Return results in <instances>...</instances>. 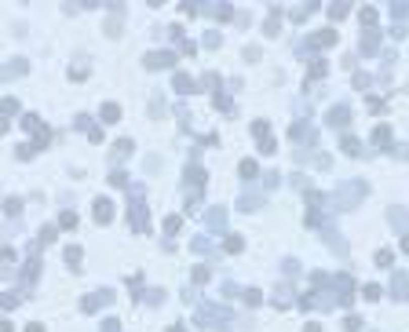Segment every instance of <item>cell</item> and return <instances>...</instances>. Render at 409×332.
Listing matches in <instances>:
<instances>
[{
  "label": "cell",
  "mask_w": 409,
  "mask_h": 332,
  "mask_svg": "<svg viewBox=\"0 0 409 332\" xmlns=\"http://www.w3.org/2000/svg\"><path fill=\"white\" fill-rule=\"evenodd\" d=\"M132 190V204H128V223L135 234H150V212H146V204H143V186H128Z\"/></svg>",
  "instance_id": "6da1fadb"
},
{
  "label": "cell",
  "mask_w": 409,
  "mask_h": 332,
  "mask_svg": "<svg viewBox=\"0 0 409 332\" xmlns=\"http://www.w3.org/2000/svg\"><path fill=\"white\" fill-rule=\"evenodd\" d=\"M197 321H201V325H212V328H227V325H230V314L219 310V307H212V303H201V307H197Z\"/></svg>",
  "instance_id": "7a4b0ae2"
},
{
  "label": "cell",
  "mask_w": 409,
  "mask_h": 332,
  "mask_svg": "<svg viewBox=\"0 0 409 332\" xmlns=\"http://www.w3.org/2000/svg\"><path fill=\"white\" fill-rule=\"evenodd\" d=\"M366 197V183H354V186H340V194H336V201H340V208H354V204Z\"/></svg>",
  "instance_id": "3957f363"
},
{
  "label": "cell",
  "mask_w": 409,
  "mask_h": 332,
  "mask_svg": "<svg viewBox=\"0 0 409 332\" xmlns=\"http://www.w3.org/2000/svg\"><path fill=\"white\" fill-rule=\"evenodd\" d=\"M106 303H114V292H106V289H103V292H95V296H84V299H81V310H88V314H91V310L106 307Z\"/></svg>",
  "instance_id": "277c9868"
},
{
  "label": "cell",
  "mask_w": 409,
  "mask_h": 332,
  "mask_svg": "<svg viewBox=\"0 0 409 332\" xmlns=\"http://www.w3.org/2000/svg\"><path fill=\"white\" fill-rule=\"evenodd\" d=\"M146 66H150V70H161V66H176V55H172V51H150V55H146Z\"/></svg>",
  "instance_id": "5b68a950"
},
{
  "label": "cell",
  "mask_w": 409,
  "mask_h": 332,
  "mask_svg": "<svg viewBox=\"0 0 409 332\" xmlns=\"http://www.w3.org/2000/svg\"><path fill=\"white\" fill-rule=\"evenodd\" d=\"M95 219H99V223H110V219H114V201L99 197L95 201Z\"/></svg>",
  "instance_id": "8992f818"
},
{
  "label": "cell",
  "mask_w": 409,
  "mask_h": 332,
  "mask_svg": "<svg viewBox=\"0 0 409 332\" xmlns=\"http://www.w3.org/2000/svg\"><path fill=\"white\" fill-rule=\"evenodd\" d=\"M391 289H395V296H398V299H405V296H409V274H405V270H398V274H395V281H391Z\"/></svg>",
  "instance_id": "52a82bcc"
},
{
  "label": "cell",
  "mask_w": 409,
  "mask_h": 332,
  "mask_svg": "<svg viewBox=\"0 0 409 332\" xmlns=\"http://www.w3.org/2000/svg\"><path fill=\"white\" fill-rule=\"evenodd\" d=\"M77 128L88 132V139H91V142H103V128H99V124H91V117H81V124H77Z\"/></svg>",
  "instance_id": "ba28073f"
},
{
  "label": "cell",
  "mask_w": 409,
  "mask_h": 332,
  "mask_svg": "<svg viewBox=\"0 0 409 332\" xmlns=\"http://www.w3.org/2000/svg\"><path fill=\"white\" fill-rule=\"evenodd\" d=\"M99 114H103V124H117V121H121V106H117V102H103Z\"/></svg>",
  "instance_id": "9c48e42d"
},
{
  "label": "cell",
  "mask_w": 409,
  "mask_h": 332,
  "mask_svg": "<svg viewBox=\"0 0 409 332\" xmlns=\"http://www.w3.org/2000/svg\"><path fill=\"white\" fill-rule=\"evenodd\" d=\"M172 88H176L179 95H190V91H194V81H190L186 73H176V77H172Z\"/></svg>",
  "instance_id": "30bf717a"
},
{
  "label": "cell",
  "mask_w": 409,
  "mask_h": 332,
  "mask_svg": "<svg viewBox=\"0 0 409 332\" xmlns=\"http://www.w3.org/2000/svg\"><path fill=\"white\" fill-rule=\"evenodd\" d=\"M311 44H314V47H329V44H336V29H322V33H314Z\"/></svg>",
  "instance_id": "8fae6325"
},
{
  "label": "cell",
  "mask_w": 409,
  "mask_h": 332,
  "mask_svg": "<svg viewBox=\"0 0 409 332\" xmlns=\"http://www.w3.org/2000/svg\"><path fill=\"white\" fill-rule=\"evenodd\" d=\"M373 146H380V150L391 146V128H387V124H380V128L373 132Z\"/></svg>",
  "instance_id": "7c38bea8"
},
{
  "label": "cell",
  "mask_w": 409,
  "mask_h": 332,
  "mask_svg": "<svg viewBox=\"0 0 409 332\" xmlns=\"http://www.w3.org/2000/svg\"><path fill=\"white\" fill-rule=\"evenodd\" d=\"M340 150H343V153H347V157H358V153H362V146H358V139H351V135H343V139H340Z\"/></svg>",
  "instance_id": "4fadbf2b"
},
{
  "label": "cell",
  "mask_w": 409,
  "mask_h": 332,
  "mask_svg": "<svg viewBox=\"0 0 409 332\" xmlns=\"http://www.w3.org/2000/svg\"><path fill=\"white\" fill-rule=\"evenodd\" d=\"M238 172H241V179H260V164L256 161H241Z\"/></svg>",
  "instance_id": "5bb4252c"
},
{
  "label": "cell",
  "mask_w": 409,
  "mask_h": 332,
  "mask_svg": "<svg viewBox=\"0 0 409 332\" xmlns=\"http://www.w3.org/2000/svg\"><path fill=\"white\" fill-rule=\"evenodd\" d=\"M347 117H351V109H347V106H336L333 114H329V124H336V128H340V124H347Z\"/></svg>",
  "instance_id": "9a60e30c"
},
{
  "label": "cell",
  "mask_w": 409,
  "mask_h": 332,
  "mask_svg": "<svg viewBox=\"0 0 409 332\" xmlns=\"http://www.w3.org/2000/svg\"><path fill=\"white\" fill-rule=\"evenodd\" d=\"M19 303H22V292H4V296H0V307H4V310H15Z\"/></svg>",
  "instance_id": "2e32d148"
},
{
  "label": "cell",
  "mask_w": 409,
  "mask_h": 332,
  "mask_svg": "<svg viewBox=\"0 0 409 332\" xmlns=\"http://www.w3.org/2000/svg\"><path fill=\"white\" fill-rule=\"evenodd\" d=\"M128 153H132V139H121L117 146H114V153H110V157H114V161H124Z\"/></svg>",
  "instance_id": "e0dca14e"
},
{
  "label": "cell",
  "mask_w": 409,
  "mask_h": 332,
  "mask_svg": "<svg viewBox=\"0 0 409 332\" xmlns=\"http://www.w3.org/2000/svg\"><path fill=\"white\" fill-rule=\"evenodd\" d=\"M81 259H84V248H81V245H70V248H66V263H70V266H77Z\"/></svg>",
  "instance_id": "ac0fdd59"
},
{
  "label": "cell",
  "mask_w": 409,
  "mask_h": 332,
  "mask_svg": "<svg viewBox=\"0 0 409 332\" xmlns=\"http://www.w3.org/2000/svg\"><path fill=\"white\" fill-rule=\"evenodd\" d=\"M358 19H362V26H373L376 19H380V11H376V8H362V11H358Z\"/></svg>",
  "instance_id": "d6986e66"
},
{
  "label": "cell",
  "mask_w": 409,
  "mask_h": 332,
  "mask_svg": "<svg viewBox=\"0 0 409 332\" xmlns=\"http://www.w3.org/2000/svg\"><path fill=\"white\" fill-rule=\"evenodd\" d=\"M223 248H227V252H241V248H245V241H241V237H238V234H227V241H223Z\"/></svg>",
  "instance_id": "ffe728a7"
},
{
  "label": "cell",
  "mask_w": 409,
  "mask_h": 332,
  "mask_svg": "<svg viewBox=\"0 0 409 332\" xmlns=\"http://www.w3.org/2000/svg\"><path fill=\"white\" fill-rule=\"evenodd\" d=\"M245 303H248V307H260V303H263V292H260V289H245Z\"/></svg>",
  "instance_id": "44dd1931"
},
{
  "label": "cell",
  "mask_w": 409,
  "mask_h": 332,
  "mask_svg": "<svg viewBox=\"0 0 409 332\" xmlns=\"http://www.w3.org/2000/svg\"><path fill=\"white\" fill-rule=\"evenodd\" d=\"M223 219H227V212H223V208H212V212H209V227H216V230H219V227H223Z\"/></svg>",
  "instance_id": "7402d4cb"
},
{
  "label": "cell",
  "mask_w": 409,
  "mask_h": 332,
  "mask_svg": "<svg viewBox=\"0 0 409 332\" xmlns=\"http://www.w3.org/2000/svg\"><path fill=\"white\" fill-rule=\"evenodd\" d=\"M179 227H183L179 215H168V219H165V234H179Z\"/></svg>",
  "instance_id": "603a6c76"
},
{
  "label": "cell",
  "mask_w": 409,
  "mask_h": 332,
  "mask_svg": "<svg viewBox=\"0 0 409 332\" xmlns=\"http://www.w3.org/2000/svg\"><path fill=\"white\" fill-rule=\"evenodd\" d=\"M4 212H8V215H19V212H22V201H19V197L4 201Z\"/></svg>",
  "instance_id": "cb8c5ba5"
},
{
  "label": "cell",
  "mask_w": 409,
  "mask_h": 332,
  "mask_svg": "<svg viewBox=\"0 0 409 332\" xmlns=\"http://www.w3.org/2000/svg\"><path fill=\"white\" fill-rule=\"evenodd\" d=\"M59 227H62V230L77 227V215H73V212H62V215H59Z\"/></svg>",
  "instance_id": "d4e9b609"
},
{
  "label": "cell",
  "mask_w": 409,
  "mask_h": 332,
  "mask_svg": "<svg viewBox=\"0 0 409 332\" xmlns=\"http://www.w3.org/2000/svg\"><path fill=\"white\" fill-rule=\"evenodd\" d=\"M343 328H347V332H358V328H362V318H354V314H347V318H343Z\"/></svg>",
  "instance_id": "484cf974"
},
{
  "label": "cell",
  "mask_w": 409,
  "mask_h": 332,
  "mask_svg": "<svg viewBox=\"0 0 409 332\" xmlns=\"http://www.w3.org/2000/svg\"><path fill=\"white\" fill-rule=\"evenodd\" d=\"M110 186H128V176L124 172H110Z\"/></svg>",
  "instance_id": "4316f807"
},
{
  "label": "cell",
  "mask_w": 409,
  "mask_h": 332,
  "mask_svg": "<svg viewBox=\"0 0 409 332\" xmlns=\"http://www.w3.org/2000/svg\"><path fill=\"white\" fill-rule=\"evenodd\" d=\"M362 292H366V299H380V296H384V289H380V285H366Z\"/></svg>",
  "instance_id": "83f0119b"
},
{
  "label": "cell",
  "mask_w": 409,
  "mask_h": 332,
  "mask_svg": "<svg viewBox=\"0 0 409 332\" xmlns=\"http://www.w3.org/2000/svg\"><path fill=\"white\" fill-rule=\"evenodd\" d=\"M103 332H121V321H117V318H106V321H103Z\"/></svg>",
  "instance_id": "f1b7e54d"
},
{
  "label": "cell",
  "mask_w": 409,
  "mask_h": 332,
  "mask_svg": "<svg viewBox=\"0 0 409 332\" xmlns=\"http://www.w3.org/2000/svg\"><path fill=\"white\" fill-rule=\"evenodd\" d=\"M329 15H333V19H343V15H347V4H333V8H329Z\"/></svg>",
  "instance_id": "f546056e"
},
{
  "label": "cell",
  "mask_w": 409,
  "mask_h": 332,
  "mask_svg": "<svg viewBox=\"0 0 409 332\" xmlns=\"http://www.w3.org/2000/svg\"><path fill=\"white\" fill-rule=\"evenodd\" d=\"M194 281H197V285L209 281V266H197V270H194Z\"/></svg>",
  "instance_id": "4dcf8cb0"
},
{
  "label": "cell",
  "mask_w": 409,
  "mask_h": 332,
  "mask_svg": "<svg viewBox=\"0 0 409 332\" xmlns=\"http://www.w3.org/2000/svg\"><path fill=\"white\" fill-rule=\"evenodd\" d=\"M40 241H44V245L55 241V227H44V230H40Z\"/></svg>",
  "instance_id": "1f68e13d"
},
{
  "label": "cell",
  "mask_w": 409,
  "mask_h": 332,
  "mask_svg": "<svg viewBox=\"0 0 409 332\" xmlns=\"http://www.w3.org/2000/svg\"><path fill=\"white\" fill-rule=\"evenodd\" d=\"M70 77H73V81H84L88 70H84V66H73V70H70Z\"/></svg>",
  "instance_id": "d6a6232c"
},
{
  "label": "cell",
  "mask_w": 409,
  "mask_h": 332,
  "mask_svg": "<svg viewBox=\"0 0 409 332\" xmlns=\"http://www.w3.org/2000/svg\"><path fill=\"white\" fill-rule=\"evenodd\" d=\"M0 109H4V114H15V109H19V102H15V99H4V102H0Z\"/></svg>",
  "instance_id": "836d02e7"
},
{
  "label": "cell",
  "mask_w": 409,
  "mask_h": 332,
  "mask_svg": "<svg viewBox=\"0 0 409 332\" xmlns=\"http://www.w3.org/2000/svg\"><path fill=\"white\" fill-rule=\"evenodd\" d=\"M398 248H402V252H409V230L402 234V241H398Z\"/></svg>",
  "instance_id": "e575fe53"
},
{
  "label": "cell",
  "mask_w": 409,
  "mask_h": 332,
  "mask_svg": "<svg viewBox=\"0 0 409 332\" xmlns=\"http://www.w3.org/2000/svg\"><path fill=\"white\" fill-rule=\"evenodd\" d=\"M0 332H11V321H0Z\"/></svg>",
  "instance_id": "d590c367"
},
{
  "label": "cell",
  "mask_w": 409,
  "mask_h": 332,
  "mask_svg": "<svg viewBox=\"0 0 409 332\" xmlns=\"http://www.w3.org/2000/svg\"><path fill=\"white\" fill-rule=\"evenodd\" d=\"M303 332H322V325H307V328H303Z\"/></svg>",
  "instance_id": "8d00e7d4"
},
{
  "label": "cell",
  "mask_w": 409,
  "mask_h": 332,
  "mask_svg": "<svg viewBox=\"0 0 409 332\" xmlns=\"http://www.w3.org/2000/svg\"><path fill=\"white\" fill-rule=\"evenodd\" d=\"M26 332H44V328L40 325H26Z\"/></svg>",
  "instance_id": "74e56055"
}]
</instances>
